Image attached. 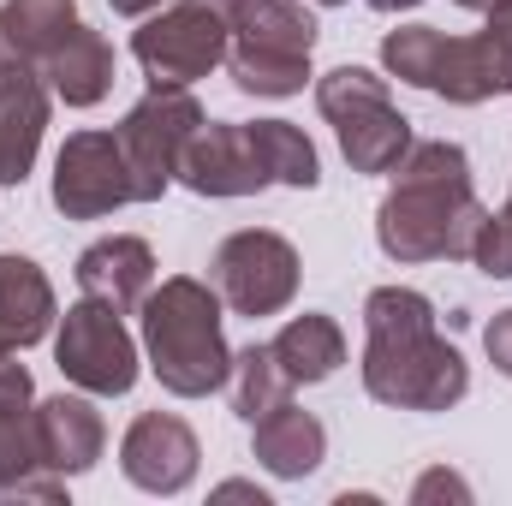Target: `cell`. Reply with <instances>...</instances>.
<instances>
[{"mask_svg":"<svg viewBox=\"0 0 512 506\" xmlns=\"http://www.w3.org/2000/svg\"><path fill=\"white\" fill-rule=\"evenodd\" d=\"M30 417H36L42 465L60 471V477H84L102 459V447H108V423L90 405V393H54V399L30 405Z\"/></svg>","mask_w":512,"mask_h":506,"instance_id":"14","label":"cell"},{"mask_svg":"<svg viewBox=\"0 0 512 506\" xmlns=\"http://www.w3.org/2000/svg\"><path fill=\"white\" fill-rule=\"evenodd\" d=\"M453 6H465V12H483V6H489V0H453Z\"/></svg>","mask_w":512,"mask_h":506,"instance_id":"36","label":"cell"},{"mask_svg":"<svg viewBox=\"0 0 512 506\" xmlns=\"http://www.w3.org/2000/svg\"><path fill=\"white\" fill-rule=\"evenodd\" d=\"M316 108L340 137V155L352 161V173H393L399 155L417 143L411 120L393 108L387 78H376L370 66H334L316 78Z\"/></svg>","mask_w":512,"mask_h":506,"instance_id":"3","label":"cell"},{"mask_svg":"<svg viewBox=\"0 0 512 506\" xmlns=\"http://www.w3.org/2000/svg\"><path fill=\"white\" fill-rule=\"evenodd\" d=\"M471 268H483L489 280H512V215L489 209L477 239H471Z\"/></svg>","mask_w":512,"mask_h":506,"instance_id":"28","label":"cell"},{"mask_svg":"<svg viewBox=\"0 0 512 506\" xmlns=\"http://www.w3.org/2000/svg\"><path fill=\"white\" fill-rule=\"evenodd\" d=\"M173 179L185 191H197V197H256V191L274 185V173H268V161L256 149L251 126H227V120L221 126L215 120L197 126V137L185 143Z\"/></svg>","mask_w":512,"mask_h":506,"instance_id":"11","label":"cell"},{"mask_svg":"<svg viewBox=\"0 0 512 506\" xmlns=\"http://www.w3.org/2000/svg\"><path fill=\"white\" fill-rule=\"evenodd\" d=\"M483 352H489V364L512 381V310H501V316L483 328Z\"/></svg>","mask_w":512,"mask_h":506,"instance_id":"31","label":"cell"},{"mask_svg":"<svg viewBox=\"0 0 512 506\" xmlns=\"http://www.w3.org/2000/svg\"><path fill=\"white\" fill-rule=\"evenodd\" d=\"M42 78L48 90L66 102V108H96L108 90H114V42L90 24H78L48 60H42Z\"/></svg>","mask_w":512,"mask_h":506,"instance_id":"18","label":"cell"},{"mask_svg":"<svg viewBox=\"0 0 512 506\" xmlns=\"http://www.w3.org/2000/svg\"><path fill=\"white\" fill-rule=\"evenodd\" d=\"M137 316H143V358L173 399H209L215 387H227L233 346L221 334V292L215 286L173 274V280L149 286Z\"/></svg>","mask_w":512,"mask_h":506,"instance_id":"2","label":"cell"},{"mask_svg":"<svg viewBox=\"0 0 512 506\" xmlns=\"http://www.w3.org/2000/svg\"><path fill=\"white\" fill-rule=\"evenodd\" d=\"M215 495H221V501H239V495H245V501L268 506V495H262V489H256V483H221V489H215Z\"/></svg>","mask_w":512,"mask_h":506,"instance_id":"33","label":"cell"},{"mask_svg":"<svg viewBox=\"0 0 512 506\" xmlns=\"http://www.w3.org/2000/svg\"><path fill=\"white\" fill-rule=\"evenodd\" d=\"M72 274H78V292L84 298L114 304L120 316H131L149 298V286H155V251L137 233H114V239H96L90 251L78 256Z\"/></svg>","mask_w":512,"mask_h":506,"instance_id":"15","label":"cell"},{"mask_svg":"<svg viewBox=\"0 0 512 506\" xmlns=\"http://www.w3.org/2000/svg\"><path fill=\"white\" fill-rule=\"evenodd\" d=\"M501 209H507V215H512V191H507V203H501Z\"/></svg>","mask_w":512,"mask_h":506,"instance_id":"37","label":"cell"},{"mask_svg":"<svg viewBox=\"0 0 512 506\" xmlns=\"http://www.w3.org/2000/svg\"><path fill=\"white\" fill-rule=\"evenodd\" d=\"M209 274H215L221 304H227L233 316H251L256 322V316H280V310L298 298L304 262H298V251H292L280 233L245 227V233H227V239L215 245Z\"/></svg>","mask_w":512,"mask_h":506,"instance_id":"8","label":"cell"},{"mask_svg":"<svg viewBox=\"0 0 512 506\" xmlns=\"http://www.w3.org/2000/svg\"><path fill=\"white\" fill-rule=\"evenodd\" d=\"M429 96H441L453 108H477L489 96H512V42L489 24L477 36H441Z\"/></svg>","mask_w":512,"mask_h":506,"instance_id":"13","label":"cell"},{"mask_svg":"<svg viewBox=\"0 0 512 506\" xmlns=\"http://www.w3.org/2000/svg\"><path fill=\"white\" fill-rule=\"evenodd\" d=\"M251 453L268 477L298 483V477H310L328 459V429H322V417H310V411H298L286 399V405H274L268 417L251 423Z\"/></svg>","mask_w":512,"mask_h":506,"instance_id":"17","label":"cell"},{"mask_svg":"<svg viewBox=\"0 0 512 506\" xmlns=\"http://www.w3.org/2000/svg\"><path fill=\"white\" fill-rule=\"evenodd\" d=\"M78 0H6L0 6V42L18 48L24 60H48L72 30H78Z\"/></svg>","mask_w":512,"mask_h":506,"instance_id":"21","label":"cell"},{"mask_svg":"<svg viewBox=\"0 0 512 506\" xmlns=\"http://www.w3.org/2000/svg\"><path fill=\"white\" fill-rule=\"evenodd\" d=\"M435 304L411 286H376L364 298V340H393V334H429Z\"/></svg>","mask_w":512,"mask_h":506,"instance_id":"25","label":"cell"},{"mask_svg":"<svg viewBox=\"0 0 512 506\" xmlns=\"http://www.w3.org/2000/svg\"><path fill=\"white\" fill-rule=\"evenodd\" d=\"M48 78L36 60L0 42V185H24L48 131Z\"/></svg>","mask_w":512,"mask_h":506,"instance_id":"12","label":"cell"},{"mask_svg":"<svg viewBox=\"0 0 512 506\" xmlns=\"http://www.w3.org/2000/svg\"><path fill=\"white\" fill-rule=\"evenodd\" d=\"M233 24V42L280 48V54H310L316 48V18L298 0H215Z\"/></svg>","mask_w":512,"mask_h":506,"instance_id":"20","label":"cell"},{"mask_svg":"<svg viewBox=\"0 0 512 506\" xmlns=\"http://www.w3.org/2000/svg\"><path fill=\"white\" fill-rule=\"evenodd\" d=\"M483 18H489V30H501V36L512 42V0H489V6H483Z\"/></svg>","mask_w":512,"mask_h":506,"instance_id":"32","label":"cell"},{"mask_svg":"<svg viewBox=\"0 0 512 506\" xmlns=\"http://www.w3.org/2000/svg\"><path fill=\"white\" fill-rule=\"evenodd\" d=\"M227 48H233V24L215 0H167L131 30V54L143 78L167 90H191L197 78L227 66Z\"/></svg>","mask_w":512,"mask_h":506,"instance_id":"5","label":"cell"},{"mask_svg":"<svg viewBox=\"0 0 512 506\" xmlns=\"http://www.w3.org/2000/svg\"><path fill=\"white\" fill-rule=\"evenodd\" d=\"M227 72L245 96H298L310 84V54H280V48H256V42H233L227 48Z\"/></svg>","mask_w":512,"mask_h":506,"instance_id":"22","label":"cell"},{"mask_svg":"<svg viewBox=\"0 0 512 506\" xmlns=\"http://www.w3.org/2000/svg\"><path fill=\"white\" fill-rule=\"evenodd\" d=\"M376 12H411V6H423V0H370Z\"/></svg>","mask_w":512,"mask_h":506,"instance_id":"35","label":"cell"},{"mask_svg":"<svg viewBox=\"0 0 512 506\" xmlns=\"http://www.w3.org/2000/svg\"><path fill=\"white\" fill-rule=\"evenodd\" d=\"M137 203L120 131H72L54 155V209L66 221H102Z\"/></svg>","mask_w":512,"mask_h":506,"instance_id":"9","label":"cell"},{"mask_svg":"<svg viewBox=\"0 0 512 506\" xmlns=\"http://www.w3.org/2000/svg\"><path fill=\"white\" fill-rule=\"evenodd\" d=\"M483 215L489 209L471 191V155L447 137H429L393 167V191L376 209V245L393 262H471Z\"/></svg>","mask_w":512,"mask_h":506,"instance_id":"1","label":"cell"},{"mask_svg":"<svg viewBox=\"0 0 512 506\" xmlns=\"http://www.w3.org/2000/svg\"><path fill=\"white\" fill-rule=\"evenodd\" d=\"M197 459H203V441L173 411L131 417L126 441H120V471H126L131 489H143V495H185L197 483Z\"/></svg>","mask_w":512,"mask_h":506,"instance_id":"10","label":"cell"},{"mask_svg":"<svg viewBox=\"0 0 512 506\" xmlns=\"http://www.w3.org/2000/svg\"><path fill=\"white\" fill-rule=\"evenodd\" d=\"M197 126H203V102L191 90H167V84H149V96L120 120V149H126L137 203L167 197V185L179 173V155L197 137Z\"/></svg>","mask_w":512,"mask_h":506,"instance_id":"7","label":"cell"},{"mask_svg":"<svg viewBox=\"0 0 512 506\" xmlns=\"http://www.w3.org/2000/svg\"><path fill=\"white\" fill-rule=\"evenodd\" d=\"M108 6H114L120 18H149V12H155V6H167V0H108Z\"/></svg>","mask_w":512,"mask_h":506,"instance_id":"34","label":"cell"},{"mask_svg":"<svg viewBox=\"0 0 512 506\" xmlns=\"http://www.w3.org/2000/svg\"><path fill=\"white\" fill-rule=\"evenodd\" d=\"M441 36H447V30H435V24H399V30H387L382 36V66L399 84L429 90L435 60H441Z\"/></svg>","mask_w":512,"mask_h":506,"instance_id":"26","label":"cell"},{"mask_svg":"<svg viewBox=\"0 0 512 506\" xmlns=\"http://www.w3.org/2000/svg\"><path fill=\"white\" fill-rule=\"evenodd\" d=\"M60 322L54 286L30 256L0 251V352H24L36 340H48Z\"/></svg>","mask_w":512,"mask_h":506,"instance_id":"16","label":"cell"},{"mask_svg":"<svg viewBox=\"0 0 512 506\" xmlns=\"http://www.w3.org/2000/svg\"><path fill=\"white\" fill-rule=\"evenodd\" d=\"M268 346H274L280 370L292 376V387H316V381H328L340 364H346V334H340V322L322 316V310L292 316Z\"/></svg>","mask_w":512,"mask_h":506,"instance_id":"19","label":"cell"},{"mask_svg":"<svg viewBox=\"0 0 512 506\" xmlns=\"http://www.w3.org/2000/svg\"><path fill=\"white\" fill-rule=\"evenodd\" d=\"M30 471H48L42 441H36V417H30V405H6L0 411V495L12 483H24Z\"/></svg>","mask_w":512,"mask_h":506,"instance_id":"27","label":"cell"},{"mask_svg":"<svg viewBox=\"0 0 512 506\" xmlns=\"http://www.w3.org/2000/svg\"><path fill=\"white\" fill-rule=\"evenodd\" d=\"M54 364L60 376L72 381L78 393L90 399H120L137 387V340L126 334L120 310L114 304H96V298H78L60 328H54Z\"/></svg>","mask_w":512,"mask_h":506,"instance_id":"6","label":"cell"},{"mask_svg":"<svg viewBox=\"0 0 512 506\" xmlns=\"http://www.w3.org/2000/svg\"><path fill=\"white\" fill-rule=\"evenodd\" d=\"M316 6H340V0H316Z\"/></svg>","mask_w":512,"mask_h":506,"instance_id":"38","label":"cell"},{"mask_svg":"<svg viewBox=\"0 0 512 506\" xmlns=\"http://www.w3.org/2000/svg\"><path fill=\"white\" fill-rule=\"evenodd\" d=\"M30 399H36L30 370L18 364V352H0V411H6V405H30Z\"/></svg>","mask_w":512,"mask_h":506,"instance_id":"30","label":"cell"},{"mask_svg":"<svg viewBox=\"0 0 512 506\" xmlns=\"http://www.w3.org/2000/svg\"><path fill=\"white\" fill-rule=\"evenodd\" d=\"M251 137L274 173V185H292V191H316L322 185V155L292 120H251Z\"/></svg>","mask_w":512,"mask_h":506,"instance_id":"24","label":"cell"},{"mask_svg":"<svg viewBox=\"0 0 512 506\" xmlns=\"http://www.w3.org/2000/svg\"><path fill=\"white\" fill-rule=\"evenodd\" d=\"M411 501L417 506H435V501H471V483L459 477V471H447V465H435V471H423L417 483H411Z\"/></svg>","mask_w":512,"mask_h":506,"instance_id":"29","label":"cell"},{"mask_svg":"<svg viewBox=\"0 0 512 506\" xmlns=\"http://www.w3.org/2000/svg\"><path fill=\"white\" fill-rule=\"evenodd\" d=\"M358 370H364V393L376 405H393V411H453L471 393V364L435 328L429 334L364 340Z\"/></svg>","mask_w":512,"mask_h":506,"instance_id":"4","label":"cell"},{"mask_svg":"<svg viewBox=\"0 0 512 506\" xmlns=\"http://www.w3.org/2000/svg\"><path fill=\"white\" fill-rule=\"evenodd\" d=\"M227 393H233V411H239L245 423H256V417H268L274 405H286V399H292V376L280 370L274 346H245V352H233Z\"/></svg>","mask_w":512,"mask_h":506,"instance_id":"23","label":"cell"}]
</instances>
